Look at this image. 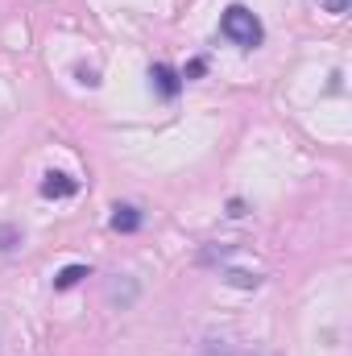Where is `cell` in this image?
<instances>
[{
  "instance_id": "ba28073f",
  "label": "cell",
  "mask_w": 352,
  "mask_h": 356,
  "mask_svg": "<svg viewBox=\"0 0 352 356\" xmlns=\"http://www.w3.org/2000/svg\"><path fill=\"white\" fill-rule=\"evenodd\" d=\"M21 241H25V236H21V228H13V224H0V253H13Z\"/></svg>"
},
{
  "instance_id": "8992f818",
  "label": "cell",
  "mask_w": 352,
  "mask_h": 356,
  "mask_svg": "<svg viewBox=\"0 0 352 356\" xmlns=\"http://www.w3.org/2000/svg\"><path fill=\"white\" fill-rule=\"evenodd\" d=\"M224 282L237 286V290H257V286H262V273H249V269H224Z\"/></svg>"
},
{
  "instance_id": "5b68a950",
  "label": "cell",
  "mask_w": 352,
  "mask_h": 356,
  "mask_svg": "<svg viewBox=\"0 0 352 356\" xmlns=\"http://www.w3.org/2000/svg\"><path fill=\"white\" fill-rule=\"evenodd\" d=\"M112 228H116V232H137V228H141V211H137L133 203H116V207H112Z\"/></svg>"
},
{
  "instance_id": "7c38bea8",
  "label": "cell",
  "mask_w": 352,
  "mask_h": 356,
  "mask_svg": "<svg viewBox=\"0 0 352 356\" xmlns=\"http://www.w3.org/2000/svg\"><path fill=\"white\" fill-rule=\"evenodd\" d=\"M349 4H352V0H323V8H328V13H336V17H344V13H349Z\"/></svg>"
},
{
  "instance_id": "30bf717a",
  "label": "cell",
  "mask_w": 352,
  "mask_h": 356,
  "mask_svg": "<svg viewBox=\"0 0 352 356\" xmlns=\"http://www.w3.org/2000/svg\"><path fill=\"white\" fill-rule=\"evenodd\" d=\"M75 75H79V83H83V88H99V71H88V67H79Z\"/></svg>"
},
{
  "instance_id": "6da1fadb",
  "label": "cell",
  "mask_w": 352,
  "mask_h": 356,
  "mask_svg": "<svg viewBox=\"0 0 352 356\" xmlns=\"http://www.w3.org/2000/svg\"><path fill=\"white\" fill-rule=\"evenodd\" d=\"M220 33H224L232 46H241V50H257L262 38H265L257 13L245 8V4H228V8H224V17H220Z\"/></svg>"
},
{
  "instance_id": "52a82bcc",
  "label": "cell",
  "mask_w": 352,
  "mask_h": 356,
  "mask_svg": "<svg viewBox=\"0 0 352 356\" xmlns=\"http://www.w3.org/2000/svg\"><path fill=\"white\" fill-rule=\"evenodd\" d=\"M83 277H91L88 266H67V269H58V273H54V290H71V286H79Z\"/></svg>"
},
{
  "instance_id": "7a4b0ae2",
  "label": "cell",
  "mask_w": 352,
  "mask_h": 356,
  "mask_svg": "<svg viewBox=\"0 0 352 356\" xmlns=\"http://www.w3.org/2000/svg\"><path fill=\"white\" fill-rule=\"evenodd\" d=\"M137 298H141V282H137V277H129V273L108 277V286H104V302H108L112 311H129Z\"/></svg>"
},
{
  "instance_id": "277c9868",
  "label": "cell",
  "mask_w": 352,
  "mask_h": 356,
  "mask_svg": "<svg viewBox=\"0 0 352 356\" xmlns=\"http://www.w3.org/2000/svg\"><path fill=\"white\" fill-rule=\"evenodd\" d=\"M150 79H154V88L162 91L166 99H175L178 91H182V75H178V71H170L166 63H154V67H150Z\"/></svg>"
},
{
  "instance_id": "4fadbf2b",
  "label": "cell",
  "mask_w": 352,
  "mask_h": 356,
  "mask_svg": "<svg viewBox=\"0 0 352 356\" xmlns=\"http://www.w3.org/2000/svg\"><path fill=\"white\" fill-rule=\"evenodd\" d=\"M228 216L241 220V216H245V199H232V203H228Z\"/></svg>"
},
{
  "instance_id": "8fae6325",
  "label": "cell",
  "mask_w": 352,
  "mask_h": 356,
  "mask_svg": "<svg viewBox=\"0 0 352 356\" xmlns=\"http://www.w3.org/2000/svg\"><path fill=\"white\" fill-rule=\"evenodd\" d=\"M203 71H207V63H203V58H195V63H186V71H182V79H199Z\"/></svg>"
},
{
  "instance_id": "9c48e42d",
  "label": "cell",
  "mask_w": 352,
  "mask_h": 356,
  "mask_svg": "<svg viewBox=\"0 0 352 356\" xmlns=\"http://www.w3.org/2000/svg\"><path fill=\"white\" fill-rule=\"evenodd\" d=\"M232 253H237V245H220V249H203L199 261H228Z\"/></svg>"
},
{
  "instance_id": "3957f363",
  "label": "cell",
  "mask_w": 352,
  "mask_h": 356,
  "mask_svg": "<svg viewBox=\"0 0 352 356\" xmlns=\"http://www.w3.org/2000/svg\"><path fill=\"white\" fill-rule=\"evenodd\" d=\"M75 191H79V182L71 175H63V170H46L42 175V195L46 199H71Z\"/></svg>"
}]
</instances>
